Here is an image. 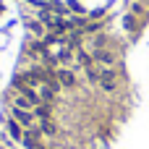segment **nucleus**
<instances>
[{
	"label": "nucleus",
	"mask_w": 149,
	"mask_h": 149,
	"mask_svg": "<svg viewBox=\"0 0 149 149\" xmlns=\"http://www.w3.org/2000/svg\"><path fill=\"white\" fill-rule=\"evenodd\" d=\"M92 58H94V63L102 65V68H115V60H118V55H115L113 50H105V47H97V50L92 52Z\"/></svg>",
	"instance_id": "obj_2"
},
{
	"label": "nucleus",
	"mask_w": 149,
	"mask_h": 149,
	"mask_svg": "<svg viewBox=\"0 0 149 149\" xmlns=\"http://www.w3.org/2000/svg\"><path fill=\"white\" fill-rule=\"evenodd\" d=\"M84 31H100V24H86Z\"/></svg>",
	"instance_id": "obj_11"
},
{
	"label": "nucleus",
	"mask_w": 149,
	"mask_h": 149,
	"mask_svg": "<svg viewBox=\"0 0 149 149\" xmlns=\"http://www.w3.org/2000/svg\"><path fill=\"white\" fill-rule=\"evenodd\" d=\"M76 60H79V65H84V68L94 65V58H92L89 52H84V50H79V52H76Z\"/></svg>",
	"instance_id": "obj_8"
},
{
	"label": "nucleus",
	"mask_w": 149,
	"mask_h": 149,
	"mask_svg": "<svg viewBox=\"0 0 149 149\" xmlns=\"http://www.w3.org/2000/svg\"><path fill=\"white\" fill-rule=\"evenodd\" d=\"M55 81H58L60 86H73V84H76V76H73L71 68H58V71H55Z\"/></svg>",
	"instance_id": "obj_4"
},
{
	"label": "nucleus",
	"mask_w": 149,
	"mask_h": 149,
	"mask_svg": "<svg viewBox=\"0 0 149 149\" xmlns=\"http://www.w3.org/2000/svg\"><path fill=\"white\" fill-rule=\"evenodd\" d=\"M39 134H45V136H55V134H58V128H55L52 118H45V120H39Z\"/></svg>",
	"instance_id": "obj_7"
},
{
	"label": "nucleus",
	"mask_w": 149,
	"mask_h": 149,
	"mask_svg": "<svg viewBox=\"0 0 149 149\" xmlns=\"http://www.w3.org/2000/svg\"><path fill=\"white\" fill-rule=\"evenodd\" d=\"M10 118H13V120H18L24 131H34V128H37V123H39V120L34 118V113L21 110V107H13V110H10Z\"/></svg>",
	"instance_id": "obj_1"
},
{
	"label": "nucleus",
	"mask_w": 149,
	"mask_h": 149,
	"mask_svg": "<svg viewBox=\"0 0 149 149\" xmlns=\"http://www.w3.org/2000/svg\"><path fill=\"white\" fill-rule=\"evenodd\" d=\"M5 126H8V136H10L13 141H18V144H21V139H24V128H21V123L10 118V120H8Z\"/></svg>",
	"instance_id": "obj_5"
},
{
	"label": "nucleus",
	"mask_w": 149,
	"mask_h": 149,
	"mask_svg": "<svg viewBox=\"0 0 149 149\" xmlns=\"http://www.w3.org/2000/svg\"><path fill=\"white\" fill-rule=\"evenodd\" d=\"M65 8H68V10H73V13H79V16L84 13V5H81V3H76V0H68V3H65Z\"/></svg>",
	"instance_id": "obj_10"
},
{
	"label": "nucleus",
	"mask_w": 149,
	"mask_h": 149,
	"mask_svg": "<svg viewBox=\"0 0 149 149\" xmlns=\"http://www.w3.org/2000/svg\"><path fill=\"white\" fill-rule=\"evenodd\" d=\"M71 58H73V52H71L68 47H63V50L55 55V63H63V65H68V63H71Z\"/></svg>",
	"instance_id": "obj_9"
},
{
	"label": "nucleus",
	"mask_w": 149,
	"mask_h": 149,
	"mask_svg": "<svg viewBox=\"0 0 149 149\" xmlns=\"http://www.w3.org/2000/svg\"><path fill=\"white\" fill-rule=\"evenodd\" d=\"M50 115H52V105H50V102H42V105L34 107V118H37V120H45V118H50Z\"/></svg>",
	"instance_id": "obj_6"
},
{
	"label": "nucleus",
	"mask_w": 149,
	"mask_h": 149,
	"mask_svg": "<svg viewBox=\"0 0 149 149\" xmlns=\"http://www.w3.org/2000/svg\"><path fill=\"white\" fill-rule=\"evenodd\" d=\"M100 89L113 94L118 89V71L115 68H102V79H100Z\"/></svg>",
	"instance_id": "obj_3"
}]
</instances>
